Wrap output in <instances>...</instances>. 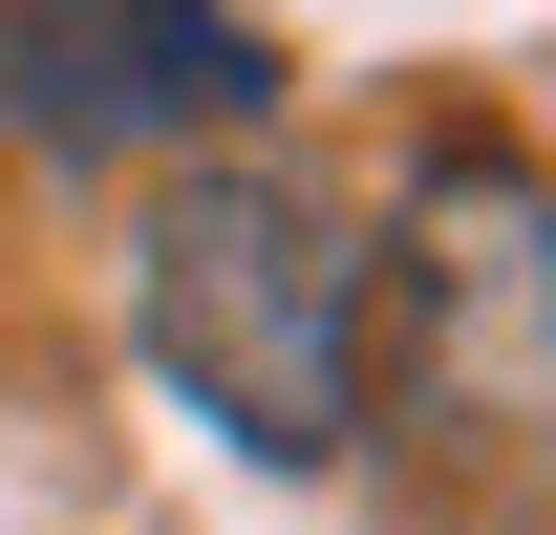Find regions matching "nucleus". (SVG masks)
Wrapping results in <instances>:
<instances>
[{"label":"nucleus","instance_id":"f257e3e1","mask_svg":"<svg viewBox=\"0 0 556 535\" xmlns=\"http://www.w3.org/2000/svg\"><path fill=\"white\" fill-rule=\"evenodd\" d=\"M364 471L407 535H556V194L514 150H428L364 236Z\"/></svg>","mask_w":556,"mask_h":535},{"label":"nucleus","instance_id":"f03ea898","mask_svg":"<svg viewBox=\"0 0 556 535\" xmlns=\"http://www.w3.org/2000/svg\"><path fill=\"white\" fill-rule=\"evenodd\" d=\"M129 322L172 407H214L257 471H343L364 428V214L278 150H193L129 236Z\"/></svg>","mask_w":556,"mask_h":535},{"label":"nucleus","instance_id":"7ed1b4c3","mask_svg":"<svg viewBox=\"0 0 556 535\" xmlns=\"http://www.w3.org/2000/svg\"><path fill=\"white\" fill-rule=\"evenodd\" d=\"M0 108L22 150H236L278 108V43L236 0H0Z\"/></svg>","mask_w":556,"mask_h":535}]
</instances>
